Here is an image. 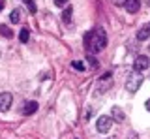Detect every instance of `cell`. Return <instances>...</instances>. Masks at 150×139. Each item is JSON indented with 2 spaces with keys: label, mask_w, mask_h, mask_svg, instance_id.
Segmentation results:
<instances>
[{
  "label": "cell",
  "mask_w": 150,
  "mask_h": 139,
  "mask_svg": "<svg viewBox=\"0 0 150 139\" xmlns=\"http://www.w3.org/2000/svg\"><path fill=\"white\" fill-rule=\"evenodd\" d=\"M0 34H2V36H6V38H11V36H13V32L9 30V26H6V25H0Z\"/></svg>",
  "instance_id": "cell-15"
},
{
  "label": "cell",
  "mask_w": 150,
  "mask_h": 139,
  "mask_svg": "<svg viewBox=\"0 0 150 139\" xmlns=\"http://www.w3.org/2000/svg\"><path fill=\"white\" fill-rule=\"evenodd\" d=\"M111 87H112V77H111V73H105V75L100 79V83H98V87H96V96L107 92Z\"/></svg>",
  "instance_id": "cell-3"
},
{
  "label": "cell",
  "mask_w": 150,
  "mask_h": 139,
  "mask_svg": "<svg viewBox=\"0 0 150 139\" xmlns=\"http://www.w3.org/2000/svg\"><path fill=\"white\" fill-rule=\"evenodd\" d=\"M126 2H128V0H115V4H116V6H124Z\"/></svg>",
  "instance_id": "cell-19"
},
{
  "label": "cell",
  "mask_w": 150,
  "mask_h": 139,
  "mask_svg": "<svg viewBox=\"0 0 150 139\" xmlns=\"http://www.w3.org/2000/svg\"><path fill=\"white\" fill-rule=\"evenodd\" d=\"M111 126H112V118L111 117H105V115H103V117H100L96 120V128H98L100 133H107L111 130Z\"/></svg>",
  "instance_id": "cell-4"
},
{
  "label": "cell",
  "mask_w": 150,
  "mask_h": 139,
  "mask_svg": "<svg viewBox=\"0 0 150 139\" xmlns=\"http://www.w3.org/2000/svg\"><path fill=\"white\" fill-rule=\"evenodd\" d=\"M73 68H75V70H79V72H83V70H84V66H83L81 62H73Z\"/></svg>",
  "instance_id": "cell-18"
},
{
  "label": "cell",
  "mask_w": 150,
  "mask_h": 139,
  "mask_svg": "<svg viewBox=\"0 0 150 139\" xmlns=\"http://www.w3.org/2000/svg\"><path fill=\"white\" fill-rule=\"evenodd\" d=\"M124 6H126V10H128L129 13H137L139 8H141V0H128Z\"/></svg>",
  "instance_id": "cell-9"
},
{
  "label": "cell",
  "mask_w": 150,
  "mask_h": 139,
  "mask_svg": "<svg viewBox=\"0 0 150 139\" xmlns=\"http://www.w3.org/2000/svg\"><path fill=\"white\" fill-rule=\"evenodd\" d=\"M28 38H30V30H28V28H23L21 32H19V40H21L23 43H26Z\"/></svg>",
  "instance_id": "cell-13"
},
{
  "label": "cell",
  "mask_w": 150,
  "mask_h": 139,
  "mask_svg": "<svg viewBox=\"0 0 150 139\" xmlns=\"http://www.w3.org/2000/svg\"><path fill=\"white\" fill-rule=\"evenodd\" d=\"M143 81H144V77H143V73L141 72H131L129 73V77H128V81H126V90L128 92H137L139 89H141V85H143Z\"/></svg>",
  "instance_id": "cell-2"
},
{
  "label": "cell",
  "mask_w": 150,
  "mask_h": 139,
  "mask_svg": "<svg viewBox=\"0 0 150 139\" xmlns=\"http://www.w3.org/2000/svg\"><path fill=\"white\" fill-rule=\"evenodd\" d=\"M146 6H148V8H150V0H146Z\"/></svg>",
  "instance_id": "cell-22"
},
{
  "label": "cell",
  "mask_w": 150,
  "mask_h": 139,
  "mask_svg": "<svg viewBox=\"0 0 150 139\" xmlns=\"http://www.w3.org/2000/svg\"><path fill=\"white\" fill-rule=\"evenodd\" d=\"M2 8H4V0H0V11H2Z\"/></svg>",
  "instance_id": "cell-21"
},
{
  "label": "cell",
  "mask_w": 150,
  "mask_h": 139,
  "mask_svg": "<svg viewBox=\"0 0 150 139\" xmlns=\"http://www.w3.org/2000/svg\"><path fill=\"white\" fill-rule=\"evenodd\" d=\"M38 111V101H25V104H23V109H21V113L23 115H34Z\"/></svg>",
  "instance_id": "cell-7"
},
{
  "label": "cell",
  "mask_w": 150,
  "mask_h": 139,
  "mask_svg": "<svg viewBox=\"0 0 150 139\" xmlns=\"http://www.w3.org/2000/svg\"><path fill=\"white\" fill-rule=\"evenodd\" d=\"M23 2H25V6L28 8V10H30V13H36V11H38V8H36V2H34V0H23Z\"/></svg>",
  "instance_id": "cell-14"
},
{
  "label": "cell",
  "mask_w": 150,
  "mask_h": 139,
  "mask_svg": "<svg viewBox=\"0 0 150 139\" xmlns=\"http://www.w3.org/2000/svg\"><path fill=\"white\" fill-rule=\"evenodd\" d=\"M144 107H146V111H150V100H146V104H144Z\"/></svg>",
  "instance_id": "cell-20"
},
{
  "label": "cell",
  "mask_w": 150,
  "mask_h": 139,
  "mask_svg": "<svg viewBox=\"0 0 150 139\" xmlns=\"http://www.w3.org/2000/svg\"><path fill=\"white\" fill-rule=\"evenodd\" d=\"M148 66H150V58L144 57V55H139V57L135 58V62H133L135 72H144V70H148Z\"/></svg>",
  "instance_id": "cell-5"
},
{
  "label": "cell",
  "mask_w": 150,
  "mask_h": 139,
  "mask_svg": "<svg viewBox=\"0 0 150 139\" xmlns=\"http://www.w3.org/2000/svg\"><path fill=\"white\" fill-rule=\"evenodd\" d=\"M71 13H73L71 6H66V10L62 11V21L64 23H69V21H71Z\"/></svg>",
  "instance_id": "cell-12"
},
{
  "label": "cell",
  "mask_w": 150,
  "mask_h": 139,
  "mask_svg": "<svg viewBox=\"0 0 150 139\" xmlns=\"http://www.w3.org/2000/svg\"><path fill=\"white\" fill-rule=\"evenodd\" d=\"M107 45V34L103 28H96L86 36V47L90 53H100Z\"/></svg>",
  "instance_id": "cell-1"
},
{
  "label": "cell",
  "mask_w": 150,
  "mask_h": 139,
  "mask_svg": "<svg viewBox=\"0 0 150 139\" xmlns=\"http://www.w3.org/2000/svg\"><path fill=\"white\" fill-rule=\"evenodd\" d=\"M54 6L56 8H64V6H68V0H54Z\"/></svg>",
  "instance_id": "cell-17"
},
{
  "label": "cell",
  "mask_w": 150,
  "mask_h": 139,
  "mask_svg": "<svg viewBox=\"0 0 150 139\" xmlns=\"http://www.w3.org/2000/svg\"><path fill=\"white\" fill-rule=\"evenodd\" d=\"M148 38H150V25L141 26L139 32H137V40L139 41H144V40H148Z\"/></svg>",
  "instance_id": "cell-10"
},
{
  "label": "cell",
  "mask_w": 150,
  "mask_h": 139,
  "mask_svg": "<svg viewBox=\"0 0 150 139\" xmlns=\"http://www.w3.org/2000/svg\"><path fill=\"white\" fill-rule=\"evenodd\" d=\"M148 51H150V45H148Z\"/></svg>",
  "instance_id": "cell-23"
},
{
  "label": "cell",
  "mask_w": 150,
  "mask_h": 139,
  "mask_svg": "<svg viewBox=\"0 0 150 139\" xmlns=\"http://www.w3.org/2000/svg\"><path fill=\"white\" fill-rule=\"evenodd\" d=\"M111 118H112V122H122V120L126 118V115H124V111H122L118 105H115L111 111Z\"/></svg>",
  "instance_id": "cell-8"
},
{
  "label": "cell",
  "mask_w": 150,
  "mask_h": 139,
  "mask_svg": "<svg viewBox=\"0 0 150 139\" xmlns=\"http://www.w3.org/2000/svg\"><path fill=\"white\" fill-rule=\"evenodd\" d=\"M9 21H11V23H19V21H21V10H19V8L11 10V13H9Z\"/></svg>",
  "instance_id": "cell-11"
},
{
  "label": "cell",
  "mask_w": 150,
  "mask_h": 139,
  "mask_svg": "<svg viewBox=\"0 0 150 139\" xmlns=\"http://www.w3.org/2000/svg\"><path fill=\"white\" fill-rule=\"evenodd\" d=\"M86 60H88V62H90L92 70H96V68H98V62H96V58H94V57H90V55H88V57H86Z\"/></svg>",
  "instance_id": "cell-16"
},
{
  "label": "cell",
  "mask_w": 150,
  "mask_h": 139,
  "mask_svg": "<svg viewBox=\"0 0 150 139\" xmlns=\"http://www.w3.org/2000/svg\"><path fill=\"white\" fill-rule=\"evenodd\" d=\"M11 104H13V96L9 94V92H0V111L6 113V111L11 107Z\"/></svg>",
  "instance_id": "cell-6"
}]
</instances>
